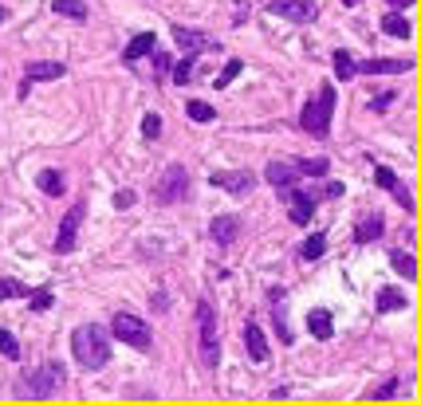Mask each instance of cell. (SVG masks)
<instances>
[{"mask_svg": "<svg viewBox=\"0 0 421 405\" xmlns=\"http://www.w3.org/2000/svg\"><path fill=\"white\" fill-rule=\"evenodd\" d=\"M299 252H304V260H319V256L327 252V237H323V232H311V237L299 244Z\"/></svg>", "mask_w": 421, "mask_h": 405, "instance_id": "27", "label": "cell"}, {"mask_svg": "<svg viewBox=\"0 0 421 405\" xmlns=\"http://www.w3.org/2000/svg\"><path fill=\"white\" fill-rule=\"evenodd\" d=\"M268 12L292 20V24H307V20L315 16V4L311 0H268Z\"/></svg>", "mask_w": 421, "mask_h": 405, "instance_id": "8", "label": "cell"}, {"mask_svg": "<svg viewBox=\"0 0 421 405\" xmlns=\"http://www.w3.org/2000/svg\"><path fill=\"white\" fill-rule=\"evenodd\" d=\"M28 299H32V311H48V307H51V291H48V287L28 291Z\"/></svg>", "mask_w": 421, "mask_h": 405, "instance_id": "35", "label": "cell"}, {"mask_svg": "<svg viewBox=\"0 0 421 405\" xmlns=\"http://www.w3.org/2000/svg\"><path fill=\"white\" fill-rule=\"evenodd\" d=\"M71 355H75V362L83 370H102L110 362V335L102 327H95V323H87V327H79L71 335Z\"/></svg>", "mask_w": 421, "mask_h": 405, "instance_id": "1", "label": "cell"}, {"mask_svg": "<svg viewBox=\"0 0 421 405\" xmlns=\"http://www.w3.org/2000/svg\"><path fill=\"white\" fill-rule=\"evenodd\" d=\"M154 43H158V40H154V32H142V36H134V40L127 43V51H122V60H127V63H138V60H146V55L154 51Z\"/></svg>", "mask_w": 421, "mask_h": 405, "instance_id": "20", "label": "cell"}, {"mask_svg": "<svg viewBox=\"0 0 421 405\" xmlns=\"http://www.w3.org/2000/svg\"><path fill=\"white\" fill-rule=\"evenodd\" d=\"M55 16H71V20H87V4L83 0H51Z\"/></svg>", "mask_w": 421, "mask_h": 405, "instance_id": "23", "label": "cell"}, {"mask_svg": "<svg viewBox=\"0 0 421 405\" xmlns=\"http://www.w3.org/2000/svg\"><path fill=\"white\" fill-rule=\"evenodd\" d=\"M390 264H394V268L402 271L405 279L417 276V264H413V256H410V252H390Z\"/></svg>", "mask_w": 421, "mask_h": 405, "instance_id": "31", "label": "cell"}, {"mask_svg": "<svg viewBox=\"0 0 421 405\" xmlns=\"http://www.w3.org/2000/svg\"><path fill=\"white\" fill-rule=\"evenodd\" d=\"M59 386H63V374H59L55 362L36 366V370H28L24 378H20V394L24 397H48V394H55Z\"/></svg>", "mask_w": 421, "mask_h": 405, "instance_id": "4", "label": "cell"}, {"mask_svg": "<svg viewBox=\"0 0 421 405\" xmlns=\"http://www.w3.org/2000/svg\"><path fill=\"white\" fill-rule=\"evenodd\" d=\"M4 20H9V9H0V24H4Z\"/></svg>", "mask_w": 421, "mask_h": 405, "instance_id": "43", "label": "cell"}, {"mask_svg": "<svg viewBox=\"0 0 421 405\" xmlns=\"http://www.w3.org/2000/svg\"><path fill=\"white\" fill-rule=\"evenodd\" d=\"M335 75L343 79V83H346V79H354V75H358V63L351 60V51H335Z\"/></svg>", "mask_w": 421, "mask_h": 405, "instance_id": "30", "label": "cell"}, {"mask_svg": "<svg viewBox=\"0 0 421 405\" xmlns=\"http://www.w3.org/2000/svg\"><path fill=\"white\" fill-rule=\"evenodd\" d=\"M114 205H118V209H130V205H134V193H130V189H122V193L114 197Z\"/></svg>", "mask_w": 421, "mask_h": 405, "instance_id": "39", "label": "cell"}, {"mask_svg": "<svg viewBox=\"0 0 421 405\" xmlns=\"http://www.w3.org/2000/svg\"><path fill=\"white\" fill-rule=\"evenodd\" d=\"M240 71H245V63H240V60H228L225 68H220V75H217V87H228L236 75H240Z\"/></svg>", "mask_w": 421, "mask_h": 405, "instance_id": "32", "label": "cell"}, {"mask_svg": "<svg viewBox=\"0 0 421 405\" xmlns=\"http://www.w3.org/2000/svg\"><path fill=\"white\" fill-rule=\"evenodd\" d=\"M413 0H390V9H410Z\"/></svg>", "mask_w": 421, "mask_h": 405, "instance_id": "42", "label": "cell"}, {"mask_svg": "<svg viewBox=\"0 0 421 405\" xmlns=\"http://www.w3.org/2000/svg\"><path fill=\"white\" fill-rule=\"evenodd\" d=\"M307 330H311L315 338H331V330H335V323H331V311L315 307V311L307 315Z\"/></svg>", "mask_w": 421, "mask_h": 405, "instance_id": "21", "label": "cell"}, {"mask_svg": "<svg viewBox=\"0 0 421 405\" xmlns=\"http://www.w3.org/2000/svg\"><path fill=\"white\" fill-rule=\"evenodd\" d=\"M174 43L186 51V55H197V51H217L220 48L209 32H193V28H174Z\"/></svg>", "mask_w": 421, "mask_h": 405, "instance_id": "9", "label": "cell"}, {"mask_svg": "<svg viewBox=\"0 0 421 405\" xmlns=\"http://www.w3.org/2000/svg\"><path fill=\"white\" fill-rule=\"evenodd\" d=\"M295 166V173H299V178H327L331 173V166H327V158H299V161H292Z\"/></svg>", "mask_w": 421, "mask_h": 405, "instance_id": "22", "label": "cell"}, {"mask_svg": "<svg viewBox=\"0 0 421 405\" xmlns=\"http://www.w3.org/2000/svg\"><path fill=\"white\" fill-rule=\"evenodd\" d=\"M110 330H114V338H122L127 346H142V350L150 346V327L130 311H118L114 323H110Z\"/></svg>", "mask_w": 421, "mask_h": 405, "instance_id": "5", "label": "cell"}, {"mask_svg": "<svg viewBox=\"0 0 421 405\" xmlns=\"http://www.w3.org/2000/svg\"><path fill=\"white\" fill-rule=\"evenodd\" d=\"M331 114H335V87H319V94H315L311 102H304V110H299V126L307 130L311 138H327L331 134Z\"/></svg>", "mask_w": 421, "mask_h": 405, "instance_id": "2", "label": "cell"}, {"mask_svg": "<svg viewBox=\"0 0 421 405\" xmlns=\"http://www.w3.org/2000/svg\"><path fill=\"white\" fill-rule=\"evenodd\" d=\"M0 355H4V358H20V342L12 338V330H0Z\"/></svg>", "mask_w": 421, "mask_h": 405, "instance_id": "33", "label": "cell"}, {"mask_svg": "<svg viewBox=\"0 0 421 405\" xmlns=\"http://www.w3.org/2000/svg\"><path fill=\"white\" fill-rule=\"evenodd\" d=\"M174 68V83L177 87H186L189 79H193V71H197V55H181L177 63H169Z\"/></svg>", "mask_w": 421, "mask_h": 405, "instance_id": "24", "label": "cell"}, {"mask_svg": "<svg viewBox=\"0 0 421 405\" xmlns=\"http://www.w3.org/2000/svg\"><path fill=\"white\" fill-rule=\"evenodd\" d=\"M197 327H201V358L213 370V366L220 362V338H217V311H213L209 299L197 303Z\"/></svg>", "mask_w": 421, "mask_h": 405, "instance_id": "3", "label": "cell"}, {"mask_svg": "<svg viewBox=\"0 0 421 405\" xmlns=\"http://www.w3.org/2000/svg\"><path fill=\"white\" fill-rule=\"evenodd\" d=\"M213 185H217V189H225V193L245 197V193H252L256 178L248 173V169H236V173H217V178H213Z\"/></svg>", "mask_w": 421, "mask_h": 405, "instance_id": "11", "label": "cell"}, {"mask_svg": "<svg viewBox=\"0 0 421 405\" xmlns=\"http://www.w3.org/2000/svg\"><path fill=\"white\" fill-rule=\"evenodd\" d=\"M405 303H410V299H405L402 291H394V287H382L378 291V311H402Z\"/></svg>", "mask_w": 421, "mask_h": 405, "instance_id": "26", "label": "cell"}, {"mask_svg": "<svg viewBox=\"0 0 421 405\" xmlns=\"http://www.w3.org/2000/svg\"><path fill=\"white\" fill-rule=\"evenodd\" d=\"M142 134L146 138H158L161 134V119H158V114H146V119H142Z\"/></svg>", "mask_w": 421, "mask_h": 405, "instance_id": "37", "label": "cell"}, {"mask_svg": "<svg viewBox=\"0 0 421 405\" xmlns=\"http://www.w3.org/2000/svg\"><path fill=\"white\" fill-rule=\"evenodd\" d=\"M186 114H189L193 122H213V119H217V110H213L209 102H201V99H189V102H186Z\"/></svg>", "mask_w": 421, "mask_h": 405, "instance_id": "28", "label": "cell"}, {"mask_svg": "<svg viewBox=\"0 0 421 405\" xmlns=\"http://www.w3.org/2000/svg\"><path fill=\"white\" fill-rule=\"evenodd\" d=\"M398 386H402V382H398V378L382 382V386L374 389V401H386V397H394V394H398Z\"/></svg>", "mask_w": 421, "mask_h": 405, "instance_id": "36", "label": "cell"}, {"mask_svg": "<svg viewBox=\"0 0 421 405\" xmlns=\"http://www.w3.org/2000/svg\"><path fill=\"white\" fill-rule=\"evenodd\" d=\"M343 4H346V9H354V4H358V0H343Z\"/></svg>", "mask_w": 421, "mask_h": 405, "instance_id": "44", "label": "cell"}, {"mask_svg": "<svg viewBox=\"0 0 421 405\" xmlns=\"http://www.w3.org/2000/svg\"><path fill=\"white\" fill-rule=\"evenodd\" d=\"M186 197H189V173L181 166H169L158 181V201L174 205V201H186Z\"/></svg>", "mask_w": 421, "mask_h": 405, "instance_id": "6", "label": "cell"}, {"mask_svg": "<svg viewBox=\"0 0 421 405\" xmlns=\"http://www.w3.org/2000/svg\"><path fill=\"white\" fill-rule=\"evenodd\" d=\"M374 181H378V185H382V189H386V193H394V197H398V205H402V209H413V197H410V193H405L402 178H398L394 169L378 166V169H374Z\"/></svg>", "mask_w": 421, "mask_h": 405, "instance_id": "13", "label": "cell"}, {"mask_svg": "<svg viewBox=\"0 0 421 405\" xmlns=\"http://www.w3.org/2000/svg\"><path fill=\"white\" fill-rule=\"evenodd\" d=\"M150 55H154V71H158V75H166V71H169V63H174V60H169L166 51H150Z\"/></svg>", "mask_w": 421, "mask_h": 405, "instance_id": "38", "label": "cell"}, {"mask_svg": "<svg viewBox=\"0 0 421 405\" xmlns=\"http://www.w3.org/2000/svg\"><path fill=\"white\" fill-rule=\"evenodd\" d=\"M382 232H386V217H382V212H366V220H358V228H354V240H358V244H371Z\"/></svg>", "mask_w": 421, "mask_h": 405, "instance_id": "16", "label": "cell"}, {"mask_svg": "<svg viewBox=\"0 0 421 405\" xmlns=\"http://www.w3.org/2000/svg\"><path fill=\"white\" fill-rule=\"evenodd\" d=\"M63 63H55V60H43V63H28V71H24V87H20V94H28V87L36 83V79H59L63 75Z\"/></svg>", "mask_w": 421, "mask_h": 405, "instance_id": "15", "label": "cell"}, {"mask_svg": "<svg viewBox=\"0 0 421 405\" xmlns=\"http://www.w3.org/2000/svg\"><path fill=\"white\" fill-rule=\"evenodd\" d=\"M245 346H248V358H252V362H268V338H264V330L256 327V323L245 327Z\"/></svg>", "mask_w": 421, "mask_h": 405, "instance_id": "18", "label": "cell"}, {"mask_svg": "<svg viewBox=\"0 0 421 405\" xmlns=\"http://www.w3.org/2000/svg\"><path fill=\"white\" fill-rule=\"evenodd\" d=\"M382 32H386V36H398V40H410V32H413V28H410V20H405V16L390 12V16L382 20Z\"/></svg>", "mask_w": 421, "mask_h": 405, "instance_id": "25", "label": "cell"}, {"mask_svg": "<svg viewBox=\"0 0 421 405\" xmlns=\"http://www.w3.org/2000/svg\"><path fill=\"white\" fill-rule=\"evenodd\" d=\"M363 75H402V71H410V60H366Z\"/></svg>", "mask_w": 421, "mask_h": 405, "instance_id": "19", "label": "cell"}, {"mask_svg": "<svg viewBox=\"0 0 421 405\" xmlns=\"http://www.w3.org/2000/svg\"><path fill=\"white\" fill-rule=\"evenodd\" d=\"M327 197H343V185H339V181H327Z\"/></svg>", "mask_w": 421, "mask_h": 405, "instance_id": "41", "label": "cell"}, {"mask_svg": "<svg viewBox=\"0 0 421 405\" xmlns=\"http://www.w3.org/2000/svg\"><path fill=\"white\" fill-rule=\"evenodd\" d=\"M264 178H268L276 189H287V185H295V181H299V173H295V166H292V161H268Z\"/></svg>", "mask_w": 421, "mask_h": 405, "instance_id": "17", "label": "cell"}, {"mask_svg": "<svg viewBox=\"0 0 421 405\" xmlns=\"http://www.w3.org/2000/svg\"><path fill=\"white\" fill-rule=\"evenodd\" d=\"M40 189H43L48 197H59L63 189H68V185H63V173H55V169H43V173H40Z\"/></svg>", "mask_w": 421, "mask_h": 405, "instance_id": "29", "label": "cell"}, {"mask_svg": "<svg viewBox=\"0 0 421 405\" xmlns=\"http://www.w3.org/2000/svg\"><path fill=\"white\" fill-rule=\"evenodd\" d=\"M236 217L233 212H220V217H213V225H209V237H213V244H220V248H228L236 240Z\"/></svg>", "mask_w": 421, "mask_h": 405, "instance_id": "14", "label": "cell"}, {"mask_svg": "<svg viewBox=\"0 0 421 405\" xmlns=\"http://www.w3.org/2000/svg\"><path fill=\"white\" fill-rule=\"evenodd\" d=\"M79 220H83V205H71V209L63 212V220H59V232H55V252H59V256H68L71 248H75Z\"/></svg>", "mask_w": 421, "mask_h": 405, "instance_id": "7", "label": "cell"}, {"mask_svg": "<svg viewBox=\"0 0 421 405\" xmlns=\"http://www.w3.org/2000/svg\"><path fill=\"white\" fill-rule=\"evenodd\" d=\"M268 299H272V319H276V338H279V342H295L292 327H287V303H284L287 291H284V287H272Z\"/></svg>", "mask_w": 421, "mask_h": 405, "instance_id": "10", "label": "cell"}, {"mask_svg": "<svg viewBox=\"0 0 421 405\" xmlns=\"http://www.w3.org/2000/svg\"><path fill=\"white\" fill-rule=\"evenodd\" d=\"M390 102H394V94H378V99H374V110H382V107H390Z\"/></svg>", "mask_w": 421, "mask_h": 405, "instance_id": "40", "label": "cell"}, {"mask_svg": "<svg viewBox=\"0 0 421 405\" xmlns=\"http://www.w3.org/2000/svg\"><path fill=\"white\" fill-rule=\"evenodd\" d=\"M284 193H287V205H292V212H287V217H292L295 225H311V217H315V197H311V193H295L292 185H287Z\"/></svg>", "mask_w": 421, "mask_h": 405, "instance_id": "12", "label": "cell"}, {"mask_svg": "<svg viewBox=\"0 0 421 405\" xmlns=\"http://www.w3.org/2000/svg\"><path fill=\"white\" fill-rule=\"evenodd\" d=\"M12 296H28V287L20 279H0V299H12Z\"/></svg>", "mask_w": 421, "mask_h": 405, "instance_id": "34", "label": "cell"}]
</instances>
